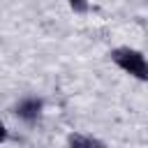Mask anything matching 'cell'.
Wrapping results in <instances>:
<instances>
[{"label": "cell", "instance_id": "6da1fadb", "mask_svg": "<svg viewBox=\"0 0 148 148\" xmlns=\"http://www.w3.org/2000/svg\"><path fill=\"white\" fill-rule=\"evenodd\" d=\"M109 56H111V60H113L123 72L132 74L134 79H139V81H146V79H148V65H146V58H143L141 51L130 49V46H118V49H113Z\"/></svg>", "mask_w": 148, "mask_h": 148}, {"label": "cell", "instance_id": "7a4b0ae2", "mask_svg": "<svg viewBox=\"0 0 148 148\" xmlns=\"http://www.w3.org/2000/svg\"><path fill=\"white\" fill-rule=\"evenodd\" d=\"M42 111H44V102L37 95H28V97H23L14 104V116L21 118L28 125H35L42 118Z\"/></svg>", "mask_w": 148, "mask_h": 148}, {"label": "cell", "instance_id": "3957f363", "mask_svg": "<svg viewBox=\"0 0 148 148\" xmlns=\"http://www.w3.org/2000/svg\"><path fill=\"white\" fill-rule=\"evenodd\" d=\"M67 143L69 146H104L102 141H97L92 136H81V134H69L67 136Z\"/></svg>", "mask_w": 148, "mask_h": 148}, {"label": "cell", "instance_id": "277c9868", "mask_svg": "<svg viewBox=\"0 0 148 148\" xmlns=\"http://www.w3.org/2000/svg\"><path fill=\"white\" fill-rule=\"evenodd\" d=\"M69 5H72V9L79 12V14H86V12L90 9V2H88V0H69Z\"/></svg>", "mask_w": 148, "mask_h": 148}, {"label": "cell", "instance_id": "5b68a950", "mask_svg": "<svg viewBox=\"0 0 148 148\" xmlns=\"http://www.w3.org/2000/svg\"><path fill=\"white\" fill-rule=\"evenodd\" d=\"M7 136H9V132H7V127L2 125V120H0V143L2 141H7Z\"/></svg>", "mask_w": 148, "mask_h": 148}]
</instances>
